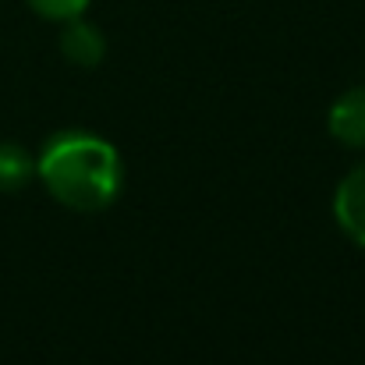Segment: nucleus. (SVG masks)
<instances>
[{"mask_svg":"<svg viewBox=\"0 0 365 365\" xmlns=\"http://www.w3.org/2000/svg\"><path fill=\"white\" fill-rule=\"evenodd\" d=\"M39 18H50V21H71V18H82L89 0H25Z\"/></svg>","mask_w":365,"mask_h":365,"instance_id":"6","label":"nucleus"},{"mask_svg":"<svg viewBox=\"0 0 365 365\" xmlns=\"http://www.w3.org/2000/svg\"><path fill=\"white\" fill-rule=\"evenodd\" d=\"M334 217H337L341 231L355 245L365 248V160L359 167H351V170L344 174V181L337 185Z\"/></svg>","mask_w":365,"mask_h":365,"instance_id":"2","label":"nucleus"},{"mask_svg":"<svg viewBox=\"0 0 365 365\" xmlns=\"http://www.w3.org/2000/svg\"><path fill=\"white\" fill-rule=\"evenodd\" d=\"M36 178L61 206L75 213H100L118 202L124 167L107 138L89 131H61L36 156Z\"/></svg>","mask_w":365,"mask_h":365,"instance_id":"1","label":"nucleus"},{"mask_svg":"<svg viewBox=\"0 0 365 365\" xmlns=\"http://www.w3.org/2000/svg\"><path fill=\"white\" fill-rule=\"evenodd\" d=\"M61 53L75 68H96L107 57V39L86 18H71L64 21V32H61Z\"/></svg>","mask_w":365,"mask_h":365,"instance_id":"3","label":"nucleus"},{"mask_svg":"<svg viewBox=\"0 0 365 365\" xmlns=\"http://www.w3.org/2000/svg\"><path fill=\"white\" fill-rule=\"evenodd\" d=\"M36 178V156L18 142H0V192H21Z\"/></svg>","mask_w":365,"mask_h":365,"instance_id":"5","label":"nucleus"},{"mask_svg":"<svg viewBox=\"0 0 365 365\" xmlns=\"http://www.w3.org/2000/svg\"><path fill=\"white\" fill-rule=\"evenodd\" d=\"M330 135L351 149H365V86L348 89L334 107H330Z\"/></svg>","mask_w":365,"mask_h":365,"instance_id":"4","label":"nucleus"}]
</instances>
